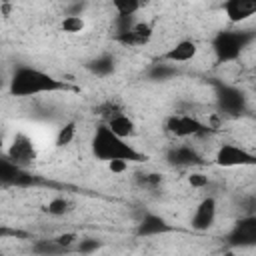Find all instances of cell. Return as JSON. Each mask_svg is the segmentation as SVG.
Returning <instances> with one entry per match:
<instances>
[{
	"mask_svg": "<svg viewBox=\"0 0 256 256\" xmlns=\"http://www.w3.org/2000/svg\"><path fill=\"white\" fill-rule=\"evenodd\" d=\"M70 86L36 66H18L8 78V94L14 98H32L40 94L68 92Z\"/></svg>",
	"mask_w": 256,
	"mask_h": 256,
	"instance_id": "obj_1",
	"label": "cell"
},
{
	"mask_svg": "<svg viewBox=\"0 0 256 256\" xmlns=\"http://www.w3.org/2000/svg\"><path fill=\"white\" fill-rule=\"evenodd\" d=\"M90 150L96 160L106 162V164L112 160H124L128 164L146 160V156L140 150H136L126 138H120L118 134H114L104 122L96 126L92 140H90Z\"/></svg>",
	"mask_w": 256,
	"mask_h": 256,
	"instance_id": "obj_2",
	"label": "cell"
},
{
	"mask_svg": "<svg viewBox=\"0 0 256 256\" xmlns=\"http://www.w3.org/2000/svg\"><path fill=\"white\" fill-rule=\"evenodd\" d=\"M254 42V34L248 30H220L216 32V36L212 38V54L216 58L218 64H232L238 62L244 54L246 48H250Z\"/></svg>",
	"mask_w": 256,
	"mask_h": 256,
	"instance_id": "obj_3",
	"label": "cell"
},
{
	"mask_svg": "<svg viewBox=\"0 0 256 256\" xmlns=\"http://www.w3.org/2000/svg\"><path fill=\"white\" fill-rule=\"evenodd\" d=\"M210 130L208 124H204L200 118L192 116V114H184V112H176L170 114L164 120V132L168 136H172L174 140H190V138H198L204 136Z\"/></svg>",
	"mask_w": 256,
	"mask_h": 256,
	"instance_id": "obj_4",
	"label": "cell"
},
{
	"mask_svg": "<svg viewBox=\"0 0 256 256\" xmlns=\"http://www.w3.org/2000/svg\"><path fill=\"white\" fill-rule=\"evenodd\" d=\"M214 164L218 168H250L256 164V154L238 142H224L214 152Z\"/></svg>",
	"mask_w": 256,
	"mask_h": 256,
	"instance_id": "obj_5",
	"label": "cell"
},
{
	"mask_svg": "<svg viewBox=\"0 0 256 256\" xmlns=\"http://www.w3.org/2000/svg\"><path fill=\"white\" fill-rule=\"evenodd\" d=\"M214 98L222 116H240L246 110V94L234 84H218Z\"/></svg>",
	"mask_w": 256,
	"mask_h": 256,
	"instance_id": "obj_6",
	"label": "cell"
},
{
	"mask_svg": "<svg viewBox=\"0 0 256 256\" xmlns=\"http://www.w3.org/2000/svg\"><path fill=\"white\" fill-rule=\"evenodd\" d=\"M4 154L12 162H16L18 166H24V168H28L30 164H34L36 158H38L36 144H34V140L26 132H16L12 136V140L8 142V148H6Z\"/></svg>",
	"mask_w": 256,
	"mask_h": 256,
	"instance_id": "obj_7",
	"label": "cell"
},
{
	"mask_svg": "<svg viewBox=\"0 0 256 256\" xmlns=\"http://www.w3.org/2000/svg\"><path fill=\"white\" fill-rule=\"evenodd\" d=\"M216 218H218V200L214 196H206L196 204L190 216V226L196 232H206L214 226Z\"/></svg>",
	"mask_w": 256,
	"mask_h": 256,
	"instance_id": "obj_8",
	"label": "cell"
},
{
	"mask_svg": "<svg viewBox=\"0 0 256 256\" xmlns=\"http://www.w3.org/2000/svg\"><path fill=\"white\" fill-rule=\"evenodd\" d=\"M196 56H198V44H196V40L182 38V40H178L176 44H172V46L160 56V60L178 66V64H188V62H192Z\"/></svg>",
	"mask_w": 256,
	"mask_h": 256,
	"instance_id": "obj_9",
	"label": "cell"
},
{
	"mask_svg": "<svg viewBox=\"0 0 256 256\" xmlns=\"http://www.w3.org/2000/svg\"><path fill=\"white\" fill-rule=\"evenodd\" d=\"M228 242L232 246H252L256 242V216H242L228 232Z\"/></svg>",
	"mask_w": 256,
	"mask_h": 256,
	"instance_id": "obj_10",
	"label": "cell"
},
{
	"mask_svg": "<svg viewBox=\"0 0 256 256\" xmlns=\"http://www.w3.org/2000/svg\"><path fill=\"white\" fill-rule=\"evenodd\" d=\"M30 182H32V176H30L28 168L18 166L6 154H0V184L24 186V184H30Z\"/></svg>",
	"mask_w": 256,
	"mask_h": 256,
	"instance_id": "obj_11",
	"label": "cell"
},
{
	"mask_svg": "<svg viewBox=\"0 0 256 256\" xmlns=\"http://www.w3.org/2000/svg\"><path fill=\"white\" fill-rule=\"evenodd\" d=\"M166 160H168L172 166H178V168H190V166L202 164L200 152H198L192 144H186V142L174 144V146L166 152Z\"/></svg>",
	"mask_w": 256,
	"mask_h": 256,
	"instance_id": "obj_12",
	"label": "cell"
},
{
	"mask_svg": "<svg viewBox=\"0 0 256 256\" xmlns=\"http://www.w3.org/2000/svg\"><path fill=\"white\" fill-rule=\"evenodd\" d=\"M104 124H106L114 134H118L120 138H126V140H130V138H134V136L138 134V126H136L134 118L128 116L122 108L110 112L108 116H104Z\"/></svg>",
	"mask_w": 256,
	"mask_h": 256,
	"instance_id": "obj_13",
	"label": "cell"
},
{
	"mask_svg": "<svg viewBox=\"0 0 256 256\" xmlns=\"http://www.w3.org/2000/svg\"><path fill=\"white\" fill-rule=\"evenodd\" d=\"M222 10L230 24H244L256 14V0H224Z\"/></svg>",
	"mask_w": 256,
	"mask_h": 256,
	"instance_id": "obj_14",
	"label": "cell"
},
{
	"mask_svg": "<svg viewBox=\"0 0 256 256\" xmlns=\"http://www.w3.org/2000/svg\"><path fill=\"white\" fill-rule=\"evenodd\" d=\"M154 30L148 22H132V26L128 30L118 32V42H122L124 46H142L146 42H150Z\"/></svg>",
	"mask_w": 256,
	"mask_h": 256,
	"instance_id": "obj_15",
	"label": "cell"
},
{
	"mask_svg": "<svg viewBox=\"0 0 256 256\" xmlns=\"http://www.w3.org/2000/svg\"><path fill=\"white\" fill-rule=\"evenodd\" d=\"M168 230H170V224L160 214L150 212L140 220V224L136 228V234L138 236H160V234H166Z\"/></svg>",
	"mask_w": 256,
	"mask_h": 256,
	"instance_id": "obj_16",
	"label": "cell"
},
{
	"mask_svg": "<svg viewBox=\"0 0 256 256\" xmlns=\"http://www.w3.org/2000/svg\"><path fill=\"white\" fill-rule=\"evenodd\" d=\"M74 208H76L74 202H72L70 198H66V196H54V198H50L48 204H46V212H48L50 216H54V218L66 216V214H70Z\"/></svg>",
	"mask_w": 256,
	"mask_h": 256,
	"instance_id": "obj_17",
	"label": "cell"
},
{
	"mask_svg": "<svg viewBox=\"0 0 256 256\" xmlns=\"http://www.w3.org/2000/svg\"><path fill=\"white\" fill-rule=\"evenodd\" d=\"M144 6V0H112V10L118 16L134 18Z\"/></svg>",
	"mask_w": 256,
	"mask_h": 256,
	"instance_id": "obj_18",
	"label": "cell"
},
{
	"mask_svg": "<svg viewBox=\"0 0 256 256\" xmlns=\"http://www.w3.org/2000/svg\"><path fill=\"white\" fill-rule=\"evenodd\" d=\"M88 68H90L92 74H96V76H108V74L114 72V58H112L110 54H100V56H96V58L88 64Z\"/></svg>",
	"mask_w": 256,
	"mask_h": 256,
	"instance_id": "obj_19",
	"label": "cell"
},
{
	"mask_svg": "<svg viewBox=\"0 0 256 256\" xmlns=\"http://www.w3.org/2000/svg\"><path fill=\"white\" fill-rule=\"evenodd\" d=\"M174 74H176L174 64H168V62H164V60L154 62L152 68L148 70V76H150L152 80H166V78H170V76H174Z\"/></svg>",
	"mask_w": 256,
	"mask_h": 256,
	"instance_id": "obj_20",
	"label": "cell"
},
{
	"mask_svg": "<svg viewBox=\"0 0 256 256\" xmlns=\"http://www.w3.org/2000/svg\"><path fill=\"white\" fill-rule=\"evenodd\" d=\"M74 138H76V122H66L64 126H60V128H58L56 138H54V144L62 148V146L72 144V142H74Z\"/></svg>",
	"mask_w": 256,
	"mask_h": 256,
	"instance_id": "obj_21",
	"label": "cell"
},
{
	"mask_svg": "<svg viewBox=\"0 0 256 256\" xmlns=\"http://www.w3.org/2000/svg\"><path fill=\"white\" fill-rule=\"evenodd\" d=\"M62 30L64 32H68V34H78V32H82L84 30V18L82 16H78V14H70V16H64V20H62Z\"/></svg>",
	"mask_w": 256,
	"mask_h": 256,
	"instance_id": "obj_22",
	"label": "cell"
},
{
	"mask_svg": "<svg viewBox=\"0 0 256 256\" xmlns=\"http://www.w3.org/2000/svg\"><path fill=\"white\" fill-rule=\"evenodd\" d=\"M34 252H40V254H60V252H66L54 238L50 240H38L34 246H32Z\"/></svg>",
	"mask_w": 256,
	"mask_h": 256,
	"instance_id": "obj_23",
	"label": "cell"
},
{
	"mask_svg": "<svg viewBox=\"0 0 256 256\" xmlns=\"http://www.w3.org/2000/svg\"><path fill=\"white\" fill-rule=\"evenodd\" d=\"M98 246H100V242L96 238H78V242H76V250L82 254L94 252V250H98Z\"/></svg>",
	"mask_w": 256,
	"mask_h": 256,
	"instance_id": "obj_24",
	"label": "cell"
},
{
	"mask_svg": "<svg viewBox=\"0 0 256 256\" xmlns=\"http://www.w3.org/2000/svg\"><path fill=\"white\" fill-rule=\"evenodd\" d=\"M78 238H80V236H78L76 232H64V234H60V236H54V240H56L64 250H70V248L78 242Z\"/></svg>",
	"mask_w": 256,
	"mask_h": 256,
	"instance_id": "obj_25",
	"label": "cell"
},
{
	"mask_svg": "<svg viewBox=\"0 0 256 256\" xmlns=\"http://www.w3.org/2000/svg\"><path fill=\"white\" fill-rule=\"evenodd\" d=\"M188 182L194 188H204V186H208V176L206 174H200V172H192L188 176Z\"/></svg>",
	"mask_w": 256,
	"mask_h": 256,
	"instance_id": "obj_26",
	"label": "cell"
},
{
	"mask_svg": "<svg viewBox=\"0 0 256 256\" xmlns=\"http://www.w3.org/2000/svg\"><path fill=\"white\" fill-rule=\"evenodd\" d=\"M8 234H10V230H6L4 226H0V238H2V236H8Z\"/></svg>",
	"mask_w": 256,
	"mask_h": 256,
	"instance_id": "obj_27",
	"label": "cell"
},
{
	"mask_svg": "<svg viewBox=\"0 0 256 256\" xmlns=\"http://www.w3.org/2000/svg\"><path fill=\"white\" fill-rule=\"evenodd\" d=\"M2 86H4V78L0 76V90H2Z\"/></svg>",
	"mask_w": 256,
	"mask_h": 256,
	"instance_id": "obj_28",
	"label": "cell"
}]
</instances>
